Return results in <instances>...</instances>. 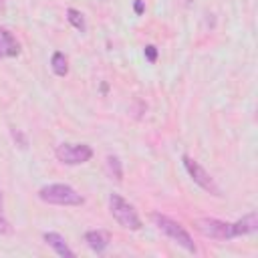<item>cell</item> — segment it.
I'll use <instances>...</instances> for the list:
<instances>
[{
    "label": "cell",
    "mask_w": 258,
    "mask_h": 258,
    "mask_svg": "<svg viewBox=\"0 0 258 258\" xmlns=\"http://www.w3.org/2000/svg\"><path fill=\"white\" fill-rule=\"evenodd\" d=\"M38 198L52 206H83L85 198L67 183H48L38 189Z\"/></svg>",
    "instance_id": "cell-1"
},
{
    "label": "cell",
    "mask_w": 258,
    "mask_h": 258,
    "mask_svg": "<svg viewBox=\"0 0 258 258\" xmlns=\"http://www.w3.org/2000/svg\"><path fill=\"white\" fill-rule=\"evenodd\" d=\"M109 210H111V216L115 218V222L119 226H123L125 230H141L143 222L137 214V210L125 200L121 198L119 194H111L109 196Z\"/></svg>",
    "instance_id": "cell-2"
},
{
    "label": "cell",
    "mask_w": 258,
    "mask_h": 258,
    "mask_svg": "<svg viewBox=\"0 0 258 258\" xmlns=\"http://www.w3.org/2000/svg\"><path fill=\"white\" fill-rule=\"evenodd\" d=\"M151 220H153V224L167 236V238H171L175 244H179L183 250H187V252H196V244H194V238L189 236V232L179 224V222H175V220H171V218H167V216H163V214H151Z\"/></svg>",
    "instance_id": "cell-3"
},
{
    "label": "cell",
    "mask_w": 258,
    "mask_h": 258,
    "mask_svg": "<svg viewBox=\"0 0 258 258\" xmlns=\"http://www.w3.org/2000/svg\"><path fill=\"white\" fill-rule=\"evenodd\" d=\"M93 157V149L87 143H60L56 147V159L64 165H81Z\"/></svg>",
    "instance_id": "cell-4"
},
{
    "label": "cell",
    "mask_w": 258,
    "mask_h": 258,
    "mask_svg": "<svg viewBox=\"0 0 258 258\" xmlns=\"http://www.w3.org/2000/svg\"><path fill=\"white\" fill-rule=\"evenodd\" d=\"M194 226L200 234H204L206 238H212V240H232L234 238V230H232L230 222H222L216 218H198L194 222Z\"/></svg>",
    "instance_id": "cell-5"
},
{
    "label": "cell",
    "mask_w": 258,
    "mask_h": 258,
    "mask_svg": "<svg viewBox=\"0 0 258 258\" xmlns=\"http://www.w3.org/2000/svg\"><path fill=\"white\" fill-rule=\"evenodd\" d=\"M181 161H183V167H185V171L189 173V177L194 179V183H198L202 189H206L208 194H212V196H220V187L216 185V181H214V177L196 161V159H191L189 155H183L181 157Z\"/></svg>",
    "instance_id": "cell-6"
},
{
    "label": "cell",
    "mask_w": 258,
    "mask_h": 258,
    "mask_svg": "<svg viewBox=\"0 0 258 258\" xmlns=\"http://www.w3.org/2000/svg\"><path fill=\"white\" fill-rule=\"evenodd\" d=\"M18 54H20V42L8 28L0 26V58H12Z\"/></svg>",
    "instance_id": "cell-7"
},
{
    "label": "cell",
    "mask_w": 258,
    "mask_h": 258,
    "mask_svg": "<svg viewBox=\"0 0 258 258\" xmlns=\"http://www.w3.org/2000/svg\"><path fill=\"white\" fill-rule=\"evenodd\" d=\"M85 242H87V246H89L93 252L103 254V252L107 250L109 242H111V236H109V232H105V230H89V232L85 234Z\"/></svg>",
    "instance_id": "cell-8"
},
{
    "label": "cell",
    "mask_w": 258,
    "mask_h": 258,
    "mask_svg": "<svg viewBox=\"0 0 258 258\" xmlns=\"http://www.w3.org/2000/svg\"><path fill=\"white\" fill-rule=\"evenodd\" d=\"M44 242L54 250V254H58V256H62V258H75V252L69 248V244H67V240L60 236V234H56V232H44Z\"/></svg>",
    "instance_id": "cell-9"
},
{
    "label": "cell",
    "mask_w": 258,
    "mask_h": 258,
    "mask_svg": "<svg viewBox=\"0 0 258 258\" xmlns=\"http://www.w3.org/2000/svg\"><path fill=\"white\" fill-rule=\"evenodd\" d=\"M232 230H234V238L236 236H246V234H254L258 230V216L256 212H250L246 214L244 218H240L238 222L232 224Z\"/></svg>",
    "instance_id": "cell-10"
},
{
    "label": "cell",
    "mask_w": 258,
    "mask_h": 258,
    "mask_svg": "<svg viewBox=\"0 0 258 258\" xmlns=\"http://www.w3.org/2000/svg\"><path fill=\"white\" fill-rule=\"evenodd\" d=\"M50 69H52V73L56 77H64L69 73V60H67V56L62 52H58V50L52 52V56H50Z\"/></svg>",
    "instance_id": "cell-11"
},
{
    "label": "cell",
    "mask_w": 258,
    "mask_h": 258,
    "mask_svg": "<svg viewBox=\"0 0 258 258\" xmlns=\"http://www.w3.org/2000/svg\"><path fill=\"white\" fill-rule=\"evenodd\" d=\"M105 167H107V173H109L115 181H121V179H123V165H121V159H119L117 155H107Z\"/></svg>",
    "instance_id": "cell-12"
},
{
    "label": "cell",
    "mask_w": 258,
    "mask_h": 258,
    "mask_svg": "<svg viewBox=\"0 0 258 258\" xmlns=\"http://www.w3.org/2000/svg\"><path fill=\"white\" fill-rule=\"evenodd\" d=\"M67 20H69L77 30H81V32H85V30H87L85 16H83V12H81V10H77V8H67Z\"/></svg>",
    "instance_id": "cell-13"
},
{
    "label": "cell",
    "mask_w": 258,
    "mask_h": 258,
    "mask_svg": "<svg viewBox=\"0 0 258 258\" xmlns=\"http://www.w3.org/2000/svg\"><path fill=\"white\" fill-rule=\"evenodd\" d=\"M143 52H145V58H147L149 62H155V60H157V48H155L153 44H147Z\"/></svg>",
    "instance_id": "cell-14"
},
{
    "label": "cell",
    "mask_w": 258,
    "mask_h": 258,
    "mask_svg": "<svg viewBox=\"0 0 258 258\" xmlns=\"http://www.w3.org/2000/svg\"><path fill=\"white\" fill-rule=\"evenodd\" d=\"M0 234H4V236L12 234V226H10V222L6 218H2V212H0Z\"/></svg>",
    "instance_id": "cell-15"
},
{
    "label": "cell",
    "mask_w": 258,
    "mask_h": 258,
    "mask_svg": "<svg viewBox=\"0 0 258 258\" xmlns=\"http://www.w3.org/2000/svg\"><path fill=\"white\" fill-rule=\"evenodd\" d=\"M12 137H14V141H18V145L22 147V149H26V145H28V141H26V137L18 131V129H12Z\"/></svg>",
    "instance_id": "cell-16"
},
{
    "label": "cell",
    "mask_w": 258,
    "mask_h": 258,
    "mask_svg": "<svg viewBox=\"0 0 258 258\" xmlns=\"http://www.w3.org/2000/svg\"><path fill=\"white\" fill-rule=\"evenodd\" d=\"M133 10H135L137 16H141V14L145 12V4H143V0H135V2H133Z\"/></svg>",
    "instance_id": "cell-17"
},
{
    "label": "cell",
    "mask_w": 258,
    "mask_h": 258,
    "mask_svg": "<svg viewBox=\"0 0 258 258\" xmlns=\"http://www.w3.org/2000/svg\"><path fill=\"white\" fill-rule=\"evenodd\" d=\"M2 208H4V202H2V194H0V212H2Z\"/></svg>",
    "instance_id": "cell-18"
}]
</instances>
